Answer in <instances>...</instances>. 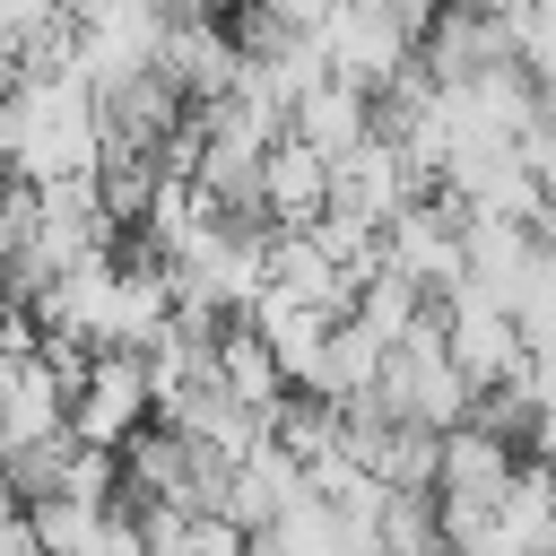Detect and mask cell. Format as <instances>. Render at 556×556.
<instances>
[{
	"mask_svg": "<svg viewBox=\"0 0 556 556\" xmlns=\"http://www.w3.org/2000/svg\"><path fill=\"white\" fill-rule=\"evenodd\" d=\"M287 139H304L313 156H348L365 139V96L339 87V78H313L295 104H287Z\"/></svg>",
	"mask_w": 556,
	"mask_h": 556,
	"instance_id": "obj_1",
	"label": "cell"
}]
</instances>
